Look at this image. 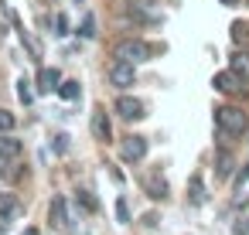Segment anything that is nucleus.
Returning a JSON list of instances; mask_svg holds the SVG:
<instances>
[{"label":"nucleus","mask_w":249,"mask_h":235,"mask_svg":"<svg viewBox=\"0 0 249 235\" xmlns=\"http://www.w3.org/2000/svg\"><path fill=\"white\" fill-rule=\"evenodd\" d=\"M21 174H24V170H21L18 164H7V167H4V181H18Z\"/></svg>","instance_id":"nucleus-25"},{"label":"nucleus","mask_w":249,"mask_h":235,"mask_svg":"<svg viewBox=\"0 0 249 235\" xmlns=\"http://www.w3.org/2000/svg\"><path fill=\"white\" fill-rule=\"evenodd\" d=\"M92 136H96L99 143H109V140H113V126H109L106 109H92Z\"/></svg>","instance_id":"nucleus-9"},{"label":"nucleus","mask_w":249,"mask_h":235,"mask_svg":"<svg viewBox=\"0 0 249 235\" xmlns=\"http://www.w3.org/2000/svg\"><path fill=\"white\" fill-rule=\"evenodd\" d=\"M116 113H120V119L137 123V119H143V102L133 99V96H120V99H116Z\"/></svg>","instance_id":"nucleus-7"},{"label":"nucleus","mask_w":249,"mask_h":235,"mask_svg":"<svg viewBox=\"0 0 249 235\" xmlns=\"http://www.w3.org/2000/svg\"><path fill=\"white\" fill-rule=\"evenodd\" d=\"M79 34H82V38H96V17H92V14H86V17H82Z\"/></svg>","instance_id":"nucleus-21"},{"label":"nucleus","mask_w":249,"mask_h":235,"mask_svg":"<svg viewBox=\"0 0 249 235\" xmlns=\"http://www.w3.org/2000/svg\"><path fill=\"white\" fill-rule=\"evenodd\" d=\"M21 235H41V232H38V228H24Z\"/></svg>","instance_id":"nucleus-29"},{"label":"nucleus","mask_w":249,"mask_h":235,"mask_svg":"<svg viewBox=\"0 0 249 235\" xmlns=\"http://www.w3.org/2000/svg\"><path fill=\"white\" fill-rule=\"evenodd\" d=\"M55 150L65 153V150H69V136H55Z\"/></svg>","instance_id":"nucleus-27"},{"label":"nucleus","mask_w":249,"mask_h":235,"mask_svg":"<svg viewBox=\"0 0 249 235\" xmlns=\"http://www.w3.org/2000/svg\"><path fill=\"white\" fill-rule=\"evenodd\" d=\"M18 99H21L24 106H31V102H35V89H31V82H28V79H18Z\"/></svg>","instance_id":"nucleus-19"},{"label":"nucleus","mask_w":249,"mask_h":235,"mask_svg":"<svg viewBox=\"0 0 249 235\" xmlns=\"http://www.w3.org/2000/svg\"><path fill=\"white\" fill-rule=\"evenodd\" d=\"M229 68H232L239 79L249 82V51H246V48H235V51L229 55Z\"/></svg>","instance_id":"nucleus-11"},{"label":"nucleus","mask_w":249,"mask_h":235,"mask_svg":"<svg viewBox=\"0 0 249 235\" xmlns=\"http://www.w3.org/2000/svg\"><path fill=\"white\" fill-rule=\"evenodd\" d=\"M58 82H62V72H58V68H41V72H38V92H41V96L55 92Z\"/></svg>","instance_id":"nucleus-10"},{"label":"nucleus","mask_w":249,"mask_h":235,"mask_svg":"<svg viewBox=\"0 0 249 235\" xmlns=\"http://www.w3.org/2000/svg\"><path fill=\"white\" fill-rule=\"evenodd\" d=\"M113 58H120V62H130V65H140V62H147V58H150V48H147L140 38H123V41H116V48H113Z\"/></svg>","instance_id":"nucleus-2"},{"label":"nucleus","mask_w":249,"mask_h":235,"mask_svg":"<svg viewBox=\"0 0 249 235\" xmlns=\"http://www.w3.org/2000/svg\"><path fill=\"white\" fill-rule=\"evenodd\" d=\"M109 82L116 85V89H126V85H133L137 82V65H130V62H113L109 65Z\"/></svg>","instance_id":"nucleus-5"},{"label":"nucleus","mask_w":249,"mask_h":235,"mask_svg":"<svg viewBox=\"0 0 249 235\" xmlns=\"http://www.w3.org/2000/svg\"><path fill=\"white\" fill-rule=\"evenodd\" d=\"M212 85H215L218 92H229V96H246V92H249V82L239 79L232 68H229V72H218V75L212 79Z\"/></svg>","instance_id":"nucleus-3"},{"label":"nucleus","mask_w":249,"mask_h":235,"mask_svg":"<svg viewBox=\"0 0 249 235\" xmlns=\"http://www.w3.org/2000/svg\"><path fill=\"white\" fill-rule=\"evenodd\" d=\"M218 4H225V7H235V4H239V0H218Z\"/></svg>","instance_id":"nucleus-30"},{"label":"nucleus","mask_w":249,"mask_h":235,"mask_svg":"<svg viewBox=\"0 0 249 235\" xmlns=\"http://www.w3.org/2000/svg\"><path fill=\"white\" fill-rule=\"evenodd\" d=\"M126 14L133 21H140V24H164V11H157L154 4H137V0H130Z\"/></svg>","instance_id":"nucleus-4"},{"label":"nucleus","mask_w":249,"mask_h":235,"mask_svg":"<svg viewBox=\"0 0 249 235\" xmlns=\"http://www.w3.org/2000/svg\"><path fill=\"white\" fill-rule=\"evenodd\" d=\"M120 157H123L126 164L143 160V157H147V136H126V140H120Z\"/></svg>","instance_id":"nucleus-6"},{"label":"nucleus","mask_w":249,"mask_h":235,"mask_svg":"<svg viewBox=\"0 0 249 235\" xmlns=\"http://www.w3.org/2000/svg\"><path fill=\"white\" fill-rule=\"evenodd\" d=\"M143 187H147V194H150L154 201H164V198H167V181H164L160 174H150V177H143Z\"/></svg>","instance_id":"nucleus-12"},{"label":"nucleus","mask_w":249,"mask_h":235,"mask_svg":"<svg viewBox=\"0 0 249 235\" xmlns=\"http://www.w3.org/2000/svg\"><path fill=\"white\" fill-rule=\"evenodd\" d=\"M48 221H52V228H58V232L69 225V204H65L62 194L52 198V204H48Z\"/></svg>","instance_id":"nucleus-8"},{"label":"nucleus","mask_w":249,"mask_h":235,"mask_svg":"<svg viewBox=\"0 0 249 235\" xmlns=\"http://www.w3.org/2000/svg\"><path fill=\"white\" fill-rule=\"evenodd\" d=\"M232 41H235L239 48L249 41V24H246V21H235V24H232Z\"/></svg>","instance_id":"nucleus-20"},{"label":"nucleus","mask_w":249,"mask_h":235,"mask_svg":"<svg viewBox=\"0 0 249 235\" xmlns=\"http://www.w3.org/2000/svg\"><path fill=\"white\" fill-rule=\"evenodd\" d=\"M79 204H82L86 211H96V208H99V201H96L89 191H79Z\"/></svg>","instance_id":"nucleus-22"},{"label":"nucleus","mask_w":249,"mask_h":235,"mask_svg":"<svg viewBox=\"0 0 249 235\" xmlns=\"http://www.w3.org/2000/svg\"><path fill=\"white\" fill-rule=\"evenodd\" d=\"M116 218H120V225H126V221H130V204H126L123 198H116Z\"/></svg>","instance_id":"nucleus-23"},{"label":"nucleus","mask_w":249,"mask_h":235,"mask_svg":"<svg viewBox=\"0 0 249 235\" xmlns=\"http://www.w3.org/2000/svg\"><path fill=\"white\" fill-rule=\"evenodd\" d=\"M14 24H18V21H14ZM18 34H21V45H28L31 58H41V45H38V41H35V38H31V34H28V31H24L21 24H18Z\"/></svg>","instance_id":"nucleus-18"},{"label":"nucleus","mask_w":249,"mask_h":235,"mask_svg":"<svg viewBox=\"0 0 249 235\" xmlns=\"http://www.w3.org/2000/svg\"><path fill=\"white\" fill-rule=\"evenodd\" d=\"M205 201V181H201V174H191V181H188V204H201Z\"/></svg>","instance_id":"nucleus-14"},{"label":"nucleus","mask_w":249,"mask_h":235,"mask_svg":"<svg viewBox=\"0 0 249 235\" xmlns=\"http://www.w3.org/2000/svg\"><path fill=\"white\" fill-rule=\"evenodd\" d=\"M215 130L222 140H239L249 130V116L239 106H218L215 109Z\"/></svg>","instance_id":"nucleus-1"},{"label":"nucleus","mask_w":249,"mask_h":235,"mask_svg":"<svg viewBox=\"0 0 249 235\" xmlns=\"http://www.w3.org/2000/svg\"><path fill=\"white\" fill-rule=\"evenodd\" d=\"M55 92H58L65 102H75V99L82 96V89H79V82H75V79H65V82H58V89H55Z\"/></svg>","instance_id":"nucleus-17"},{"label":"nucleus","mask_w":249,"mask_h":235,"mask_svg":"<svg viewBox=\"0 0 249 235\" xmlns=\"http://www.w3.org/2000/svg\"><path fill=\"white\" fill-rule=\"evenodd\" d=\"M215 170H218V177H229V174H232V150H229V147H218V153H215Z\"/></svg>","instance_id":"nucleus-16"},{"label":"nucleus","mask_w":249,"mask_h":235,"mask_svg":"<svg viewBox=\"0 0 249 235\" xmlns=\"http://www.w3.org/2000/svg\"><path fill=\"white\" fill-rule=\"evenodd\" d=\"M55 28H58L55 34H69V21H65V14H58V17H55Z\"/></svg>","instance_id":"nucleus-26"},{"label":"nucleus","mask_w":249,"mask_h":235,"mask_svg":"<svg viewBox=\"0 0 249 235\" xmlns=\"http://www.w3.org/2000/svg\"><path fill=\"white\" fill-rule=\"evenodd\" d=\"M14 215H21V201H18L14 194H0V218L11 221Z\"/></svg>","instance_id":"nucleus-15"},{"label":"nucleus","mask_w":249,"mask_h":235,"mask_svg":"<svg viewBox=\"0 0 249 235\" xmlns=\"http://www.w3.org/2000/svg\"><path fill=\"white\" fill-rule=\"evenodd\" d=\"M11 130H14V113L0 109V133H11Z\"/></svg>","instance_id":"nucleus-24"},{"label":"nucleus","mask_w":249,"mask_h":235,"mask_svg":"<svg viewBox=\"0 0 249 235\" xmlns=\"http://www.w3.org/2000/svg\"><path fill=\"white\" fill-rule=\"evenodd\" d=\"M246 181H249V164H246V167L239 170V177H235V184H246Z\"/></svg>","instance_id":"nucleus-28"},{"label":"nucleus","mask_w":249,"mask_h":235,"mask_svg":"<svg viewBox=\"0 0 249 235\" xmlns=\"http://www.w3.org/2000/svg\"><path fill=\"white\" fill-rule=\"evenodd\" d=\"M21 140H14V136H4L0 133V160H14V157H21Z\"/></svg>","instance_id":"nucleus-13"}]
</instances>
